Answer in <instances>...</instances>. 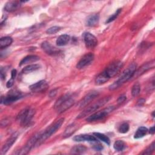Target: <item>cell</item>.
<instances>
[{
    "instance_id": "cell-14",
    "label": "cell",
    "mask_w": 155,
    "mask_h": 155,
    "mask_svg": "<svg viewBox=\"0 0 155 155\" xmlns=\"http://www.w3.org/2000/svg\"><path fill=\"white\" fill-rule=\"evenodd\" d=\"M18 137V133H14L5 142V143L4 144L1 151V154L3 155L5 154L7 151L11 148V147L13 145V144L15 142L16 140L17 139Z\"/></svg>"
},
{
    "instance_id": "cell-10",
    "label": "cell",
    "mask_w": 155,
    "mask_h": 155,
    "mask_svg": "<svg viewBox=\"0 0 155 155\" xmlns=\"http://www.w3.org/2000/svg\"><path fill=\"white\" fill-rule=\"evenodd\" d=\"M94 57V54L91 53L84 54L78 62L76 65V68L78 69H82L88 66L93 61Z\"/></svg>"
},
{
    "instance_id": "cell-9",
    "label": "cell",
    "mask_w": 155,
    "mask_h": 155,
    "mask_svg": "<svg viewBox=\"0 0 155 155\" xmlns=\"http://www.w3.org/2000/svg\"><path fill=\"white\" fill-rule=\"evenodd\" d=\"M123 64L121 61H117L111 63L104 70V71L107 75V76L110 79L114 77L120 70L122 67Z\"/></svg>"
},
{
    "instance_id": "cell-41",
    "label": "cell",
    "mask_w": 155,
    "mask_h": 155,
    "mask_svg": "<svg viewBox=\"0 0 155 155\" xmlns=\"http://www.w3.org/2000/svg\"><path fill=\"white\" fill-rule=\"evenodd\" d=\"M56 93V90H53L50 92V96L51 97H53L55 96Z\"/></svg>"
},
{
    "instance_id": "cell-42",
    "label": "cell",
    "mask_w": 155,
    "mask_h": 155,
    "mask_svg": "<svg viewBox=\"0 0 155 155\" xmlns=\"http://www.w3.org/2000/svg\"><path fill=\"white\" fill-rule=\"evenodd\" d=\"M154 126H153L152 127H151L150 128V130H149V133H150V134H153L154 133Z\"/></svg>"
},
{
    "instance_id": "cell-29",
    "label": "cell",
    "mask_w": 155,
    "mask_h": 155,
    "mask_svg": "<svg viewBox=\"0 0 155 155\" xmlns=\"http://www.w3.org/2000/svg\"><path fill=\"white\" fill-rule=\"evenodd\" d=\"M140 85L139 82H136L132 87V89H131L132 96L134 97L137 96L140 93Z\"/></svg>"
},
{
    "instance_id": "cell-31",
    "label": "cell",
    "mask_w": 155,
    "mask_h": 155,
    "mask_svg": "<svg viewBox=\"0 0 155 155\" xmlns=\"http://www.w3.org/2000/svg\"><path fill=\"white\" fill-rule=\"evenodd\" d=\"M129 128H130V127L128 124L127 122H124L120 125L118 130L121 133H126L128 131Z\"/></svg>"
},
{
    "instance_id": "cell-19",
    "label": "cell",
    "mask_w": 155,
    "mask_h": 155,
    "mask_svg": "<svg viewBox=\"0 0 155 155\" xmlns=\"http://www.w3.org/2000/svg\"><path fill=\"white\" fill-rule=\"evenodd\" d=\"M78 128V124L73 123L67 127V128L65 130V131L63 134V137H68L72 135L76 130Z\"/></svg>"
},
{
    "instance_id": "cell-2",
    "label": "cell",
    "mask_w": 155,
    "mask_h": 155,
    "mask_svg": "<svg viewBox=\"0 0 155 155\" xmlns=\"http://www.w3.org/2000/svg\"><path fill=\"white\" fill-rule=\"evenodd\" d=\"M74 103V97L70 94H65L56 101L54 108L58 113H61L70 108Z\"/></svg>"
},
{
    "instance_id": "cell-40",
    "label": "cell",
    "mask_w": 155,
    "mask_h": 155,
    "mask_svg": "<svg viewBox=\"0 0 155 155\" xmlns=\"http://www.w3.org/2000/svg\"><path fill=\"white\" fill-rule=\"evenodd\" d=\"M16 74H17L16 70H15V69L12 70V71H11V78H13V79H15V78L16 76Z\"/></svg>"
},
{
    "instance_id": "cell-12",
    "label": "cell",
    "mask_w": 155,
    "mask_h": 155,
    "mask_svg": "<svg viewBox=\"0 0 155 155\" xmlns=\"http://www.w3.org/2000/svg\"><path fill=\"white\" fill-rule=\"evenodd\" d=\"M99 95V92L97 91H92L88 93L85 97L80 101L79 107L80 108H82L89 104L92 101H93Z\"/></svg>"
},
{
    "instance_id": "cell-35",
    "label": "cell",
    "mask_w": 155,
    "mask_h": 155,
    "mask_svg": "<svg viewBox=\"0 0 155 155\" xmlns=\"http://www.w3.org/2000/svg\"><path fill=\"white\" fill-rule=\"evenodd\" d=\"M93 148L95 149L96 150L101 151V150H102L103 147H102V145L101 143H97V141H96V143L94 144H93Z\"/></svg>"
},
{
    "instance_id": "cell-24",
    "label": "cell",
    "mask_w": 155,
    "mask_h": 155,
    "mask_svg": "<svg viewBox=\"0 0 155 155\" xmlns=\"http://www.w3.org/2000/svg\"><path fill=\"white\" fill-rule=\"evenodd\" d=\"M13 42V39L11 37L6 36L1 38L0 39V48L1 49L6 48L11 45Z\"/></svg>"
},
{
    "instance_id": "cell-26",
    "label": "cell",
    "mask_w": 155,
    "mask_h": 155,
    "mask_svg": "<svg viewBox=\"0 0 155 155\" xmlns=\"http://www.w3.org/2000/svg\"><path fill=\"white\" fill-rule=\"evenodd\" d=\"M148 133V129L145 127H140L138 128V129L136 130L134 137L135 139H139L147 134Z\"/></svg>"
},
{
    "instance_id": "cell-18",
    "label": "cell",
    "mask_w": 155,
    "mask_h": 155,
    "mask_svg": "<svg viewBox=\"0 0 155 155\" xmlns=\"http://www.w3.org/2000/svg\"><path fill=\"white\" fill-rule=\"evenodd\" d=\"M73 140L76 142L81 141H89V142H95L97 141V138L94 136H91L90 134H79L73 137Z\"/></svg>"
},
{
    "instance_id": "cell-16",
    "label": "cell",
    "mask_w": 155,
    "mask_h": 155,
    "mask_svg": "<svg viewBox=\"0 0 155 155\" xmlns=\"http://www.w3.org/2000/svg\"><path fill=\"white\" fill-rule=\"evenodd\" d=\"M41 48L47 54L52 56L58 54L60 51V50L56 49L47 41H44L41 44Z\"/></svg>"
},
{
    "instance_id": "cell-25",
    "label": "cell",
    "mask_w": 155,
    "mask_h": 155,
    "mask_svg": "<svg viewBox=\"0 0 155 155\" xmlns=\"http://www.w3.org/2000/svg\"><path fill=\"white\" fill-rule=\"evenodd\" d=\"M87 151V148L81 145H78L73 147L71 149V153L74 154H83Z\"/></svg>"
},
{
    "instance_id": "cell-21",
    "label": "cell",
    "mask_w": 155,
    "mask_h": 155,
    "mask_svg": "<svg viewBox=\"0 0 155 155\" xmlns=\"http://www.w3.org/2000/svg\"><path fill=\"white\" fill-rule=\"evenodd\" d=\"M39 59V58L36 55H28L24 58L20 62L19 65L21 66L22 65H25L29 63H32L34 62H36Z\"/></svg>"
},
{
    "instance_id": "cell-6",
    "label": "cell",
    "mask_w": 155,
    "mask_h": 155,
    "mask_svg": "<svg viewBox=\"0 0 155 155\" xmlns=\"http://www.w3.org/2000/svg\"><path fill=\"white\" fill-rule=\"evenodd\" d=\"M41 134V133H38L33 135L26 143L25 146L22 147L21 149L16 151L15 154H19V155H23L27 154L32 148L35 147L36 145V143L39 137V136Z\"/></svg>"
},
{
    "instance_id": "cell-28",
    "label": "cell",
    "mask_w": 155,
    "mask_h": 155,
    "mask_svg": "<svg viewBox=\"0 0 155 155\" xmlns=\"http://www.w3.org/2000/svg\"><path fill=\"white\" fill-rule=\"evenodd\" d=\"M93 134L97 139L104 142L105 143H106L108 145H110V139L106 135H105L102 133H94Z\"/></svg>"
},
{
    "instance_id": "cell-22",
    "label": "cell",
    "mask_w": 155,
    "mask_h": 155,
    "mask_svg": "<svg viewBox=\"0 0 155 155\" xmlns=\"http://www.w3.org/2000/svg\"><path fill=\"white\" fill-rule=\"evenodd\" d=\"M99 20V17L98 15H96V14L91 15L90 16H88V18L87 19V25L90 27L96 26L98 24Z\"/></svg>"
},
{
    "instance_id": "cell-15",
    "label": "cell",
    "mask_w": 155,
    "mask_h": 155,
    "mask_svg": "<svg viewBox=\"0 0 155 155\" xmlns=\"http://www.w3.org/2000/svg\"><path fill=\"white\" fill-rule=\"evenodd\" d=\"M48 87V84L45 80L38 81L30 86V89L34 92H41L47 90Z\"/></svg>"
},
{
    "instance_id": "cell-3",
    "label": "cell",
    "mask_w": 155,
    "mask_h": 155,
    "mask_svg": "<svg viewBox=\"0 0 155 155\" xmlns=\"http://www.w3.org/2000/svg\"><path fill=\"white\" fill-rule=\"evenodd\" d=\"M64 121V118H60L57 120L54 124L48 127L43 133H41L36 143L35 147H38L45 141L48 137H50L53 134H54L58 129L60 128L62 124Z\"/></svg>"
},
{
    "instance_id": "cell-38",
    "label": "cell",
    "mask_w": 155,
    "mask_h": 155,
    "mask_svg": "<svg viewBox=\"0 0 155 155\" xmlns=\"http://www.w3.org/2000/svg\"><path fill=\"white\" fill-rule=\"evenodd\" d=\"M145 100L144 99H143V98L139 99L137 101L136 105H138V106H142V105L145 103Z\"/></svg>"
},
{
    "instance_id": "cell-30",
    "label": "cell",
    "mask_w": 155,
    "mask_h": 155,
    "mask_svg": "<svg viewBox=\"0 0 155 155\" xmlns=\"http://www.w3.org/2000/svg\"><path fill=\"white\" fill-rule=\"evenodd\" d=\"M114 148L117 151H122L125 147V143L121 140H116L113 145Z\"/></svg>"
},
{
    "instance_id": "cell-33",
    "label": "cell",
    "mask_w": 155,
    "mask_h": 155,
    "mask_svg": "<svg viewBox=\"0 0 155 155\" xmlns=\"http://www.w3.org/2000/svg\"><path fill=\"white\" fill-rule=\"evenodd\" d=\"M120 12H121V9H120V8L117 9V10H116V12L114 14H113V15L107 20L106 23L108 24V23H110V22H112L113 21H114V20L118 16V15H119V13H120Z\"/></svg>"
},
{
    "instance_id": "cell-7",
    "label": "cell",
    "mask_w": 155,
    "mask_h": 155,
    "mask_svg": "<svg viewBox=\"0 0 155 155\" xmlns=\"http://www.w3.org/2000/svg\"><path fill=\"white\" fill-rule=\"evenodd\" d=\"M23 96L22 94L16 90H11L6 96H2L1 103L4 105H10L20 99Z\"/></svg>"
},
{
    "instance_id": "cell-36",
    "label": "cell",
    "mask_w": 155,
    "mask_h": 155,
    "mask_svg": "<svg viewBox=\"0 0 155 155\" xmlns=\"http://www.w3.org/2000/svg\"><path fill=\"white\" fill-rule=\"evenodd\" d=\"M126 99H127L126 96L125 94H122V95L120 96L119 97V98L117 99V103L118 104H122V103H123L126 100Z\"/></svg>"
},
{
    "instance_id": "cell-1",
    "label": "cell",
    "mask_w": 155,
    "mask_h": 155,
    "mask_svg": "<svg viewBox=\"0 0 155 155\" xmlns=\"http://www.w3.org/2000/svg\"><path fill=\"white\" fill-rule=\"evenodd\" d=\"M136 67L137 65L136 63L133 62L130 64L127 67V68L122 73L119 78L109 87V89L110 90H114L119 88L123 84L130 79L133 77L135 71L136 70Z\"/></svg>"
},
{
    "instance_id": "cell-13",
    "label": "cell",
    "mask_w": 155,
    "mask_h": 155,
    "mask_svg": "<svg viewBox=\"0 0 155 155\" xmlns=\"http://www.w3.org/2000/svg\"><path fill=\"white\" fill-rule=\"evenodd\" d=\"M154 65H155V62H154V60L144 64L140 68H139L137 70L135 71L132 78H136L140 76V75H142V74H143L145 72L147 71L148 70H150L151 68H153L154 67Z\"/></svg>"
},
{
    "instance_id": "cell-34",
    "label": "cell",
    "mask_w": 155,
    "mask_h": 155,
    "mask_svg": "<svg viewBox=\"0 0 155 155\" xmlns=\"http://www.w3.org/2000/svg\"><path fill=\"white\" fill-rule=\"evenodd\" d=\"M59 30H60V27H59L58 26H53V27H51L49 28L48 29H47L46 31V33L49 35L54 34V33H57Z\"/></svg>"
},
{
    "instance_id": "cell-20",
    "label": "cell",
    "mask_w": 155,
    "mask_h": 155,
    "mask_svg": "<svg viewBox=\"0 0 155 155\" xmlns=\"http://www.w3.org/2000/svg\"><path fill=\"white\" fill-rule=\"evenodd\" d=\"M70 37L68 35H60L56 39V43L58 46H64L67 45L70 41Z\"/></svg>"
},
{
    "instance_id": "cell-11",
    "label": "cell",
    "mask_w": 155,
    "mask_h": 155,
    "mask_svg": "<svg viewBox=\"0 0 155 155\" xmlns=\"http://www.w3.org/2000/svg\"><path fill=\"white\" fill-rule=\"evenodd\" d=\"M83 37L85 45L88 48H93L97 45V39L93 34L86 32L84 33Z\"/></svg>"
},
{
    "instance_id": "cell-39",
    "label": "cell",
    "mask_w": 155,
    "mask_h": 155,
    "mask_svg": "<svg viewBox=\"0 0 155 155\" xmlns=\"http://www.w3.org/2000/svg\"><path fill=\"white\" fill-rule=\"evenodd\" d=\"M1 78L2 79H5V70H4L3 68L2 67L1 68Z\"/></svg>"
},
{
    "instance_id": "cell-32",
    "label": "cell",
    "mask_w": 155,
    "mask_h": 155,
    "mask_svg": "<svg viewBox=\"0 0 155 155\" xmlns=\"http://www.w3.org/2000/svg\"><path fill=\"white\" fill-rule=\"evenodd\" d=\"M155 149V144H154V142H153L151 145H149V147H148L147 148L146 150H144V151L142 153L143 154H151Z\"/></svg>"
},
{
    "instance_id": "cell-37",
    "label": "cell",
    "mask_w": 155,
    "mask_h": 155,
    "mask_svg": "<svg viewBox=\"0 0 155 155\" xmlns=\"http://www.w3.org/2000/svg\"><path fill=\"white\" fill-rule=\"evenodd\" d=\"M13 82H14V79L13 78H11L9 81H8V82H7V84H6V86L7 88H10L13 85Z\"/></svg>"
},
{
    "instance_id": "cell-17",
    "label": "cell",
    "mask_w": 155,
    "mask_h": 155,
    "mask_svg": "<svg viewBox=\"0 0 155 155\" xmlns=\"http://www.w3.org/2000/svg\"><path fill=\"white\" fill-rule=\"evenodd\" d=\"M22 2V1H8L5 4L4 6V9L5 11L8 12H12L15 11L21 7Z\"/></svg>"
},
{
    "instance_id": "cell-27",
    "label": "cell",
    "mask_w": 155,
    "mask_h": 155,
    "mask_svg": "<svg viewBox=\"0 0 155 155\" xmlns=\"http://www.w3.org/2000/svg\"><path fill=\"white\" fill-rule=\"evenodd\" d=\"M39 68H40V66L38 64L28 65L26 66L25 67H24L22 69V73H25V74H27V73L35 71L38 70Z\"/></svg>"
},
{
    "instance_id": "cell-8",
    "label": "cell",
    "mask_w": 155,
    "mask_h": 155,
    "mask_svg": "<svg viewBox=\"0 0 155 155\" xmlns=\"http://www.w3.org/2000/svg\"><path fill=\"white\" fill-rule=\"evenodd\" d=\"M114 109V106H109L99 111H97L96 113H94L88 116L86 120L88 122H94L98 120H100L102 118H104L105 116L108 115L110 113L113 111Z\"/></svg>"
},
{
    "instance_id": "cell-23",
    "label": "cell",
    "mask_w": 155,
    "mask_h": 155,
    "mask_svg": "<svg viewBox=\"0 0 155 155\" xmlns=\"http://www.w3.org/2000/svg\"><path fill=\"white\" fill-rule=\"evenodd\" d=\"M110 78L107 76V75L105 74V73L103 71L100 74H99L95 79V82L97 85H101L106 82H107Z\"/></svg>"
},
{
    "instance_id": "cell-4",
    "label": "cell",
    "mask_w": 155,
    "mask_h": 155,
    "mask_svg": "<svg viewBox=\"0 0 155 155\" xmlns=\"http://www.w3.org/2000/svg\"><path fill=\"white\" fill-rule=\"evenodd\" d=\"M35 111L33 108L30 107H26L18 113L16 120L22 126H27L31 122L33 117L34 116Z\"/></svg>"
},
{
    "instance_id": "cell-5",
    "label": "cell",
    "mask_w": 155,
    "mask_h": 155,
    "mask_svg": "<svg viewBox=\"0 0 155 155\" xmlns=\"http://www.w3.org/2000/svg\"><path fill=\"white\" fill-rule=\"evenodd\" d=\"M110 97H104L99 100H98L97 102L93 103L90 106L88 107L86 109H85L82 112H81L77 117V119H81L82 117H84L85 116L92 113L93 112L97 110L98 108L101 107L102 106L104 105L105 104H107L108 101L110 100Z\"/></svg>"
}]
</instances>
